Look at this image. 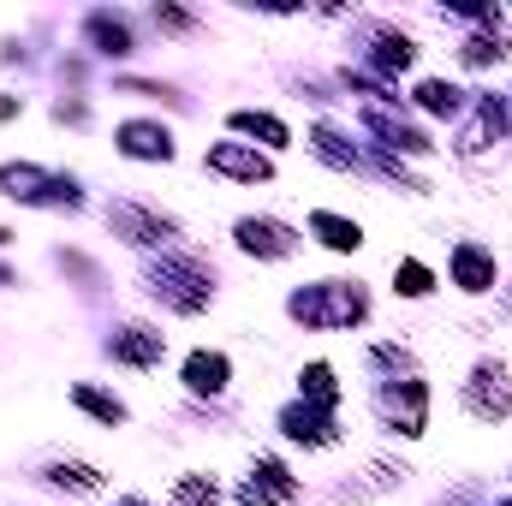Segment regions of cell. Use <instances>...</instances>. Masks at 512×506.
I'll use <instances>...</instances> for the list:
<instances>
[{
    "label": "cell",
    "mask_w": 512,
    "mask_h": 506,
    "mask_svg": "<svg viewBox=\"0 0 512 506\" xmlns=\"http://www.w3.org/2000/svg\"><path fill=\"white\" fill-rule=\"evenodd\" d=\"M114 137H120V149L131 161H173V131L155 126V120H126Z\"/></svg>",
    "instance_id": "cell-5"
},
{
    "label": "cell",
    "mask_w": 512,
    "mask_h": 506,
    "mask_svg": "<svg viewBox=\"0 0 512 506\" xmlns=\"http://www.w3.org/2000/svg\"><path fill=\"white\" fill-rule=\"evenodd\" d=\"M108 221H114V227L126 233L131 245H155V239H167V233H173V221H167V215H149V209H126V203H120V209H114Z\"/></svg>",
    "instance_id": "cell-11"
},
{
    "label": "cell",
    "mask_w": 512,
    "mask_h": 506,
    "mask_svg": "<svg viewBox=\"0 0 512 506\" xmlns=\"http://www.w3.org/2000/svg\"><path fill=\"white\" fill-rule=\"evenodd\" d=\"M292 495H298V483H292L274 459H262L251 471V483L239 489V506H280V501H292Z\"/></svg>",
    "instance_id": "cell-6"
},
{
    "label": "cell",
    "mask_w": 512,
    "mask_h": 506,
    "mask_svg": "<svg viewBox=\"0 0 512 506\" xmlns=\"http://www.w3.org/2000/svg\"><path fill=\"white\" fill-rule=\"evenodd\" d=\"M215 483L209 477H179V489H173V506H215Z\"/></svg>",
    "instance_id": "cell-24"
},
{
    "label": "cell",
    "mask_w": 512,
    "mask_h": 506,
    "mask_svg": "<svg viewBox=\"0 0 512 506\" xmlns=\"http://www.w3.org/2000/svg\"><path fill=\"white\" fill-rule=\"evenodd\" d=\"M393 286H399L405 298H423V292L435 286V274H429L423 262H399V268H393Z\"/></svg>",
    "instance_id": "cell-23"
},
{
    "label": "cell",
    "mask_w": 512,
    "mask_h": 506,
    "mask_svg": "<svg viewBox=\"0 0 512 506\" xmlns=\"http://www.w3.org/2000/svg\"><path fill=\"white\" fill-rule=\"evenodd\" d=\"M0 185H12L6 197H24V203H66V209H78V185L72 179H48L42 167H0Z\"/></svg>",
    "instance_id": "cell-3"
},
{
    "label": "cell",
    "mask_w": 512,
    "mask_h": 506,
    "mask_svg": "<svg viewBox=\"0 0 512 506\" xmlns=\"http://www.w3.org/2000/svg\"><path fill=\"white\" fill-rule=\"evenodd\" d=\"M310 233H316L328 251H358V245H364L358 221H340V215H328V209H322V215H310Z\"/></svg>",
    "instance_id": "cell-15"
},
{
    "label": "cell",
    "mask_w": 512,
    "mask_h": 506,
    "mask_svg": "<svg viewBox=\"0 0 512 506\" xmlns=\"http://www.w3.org/2000/svg\"><path fill=\"white\" fill-rule=\"evenodd\" d=\"M376 66H382V72H405V66H411V42H405V36H382V42H376Z\"/></svg>",
    "instance_id": "cell-25"
},
{
    "label": "cell",
    "mask_w": 512,
    "mask_h": 506,
    "mask_svg": "<svg viewBox=\"0 0 512 506\" xmlns=\"http://www.w3.org/2000/svg\"><path fill=\"white\" fill-rule=\"evenodd\" d=\"M507 506H512V501H507Z\"/></svg>",
    "instance_id": "cell-32"
},
{
    "label": "cell",
    "mask_w": 512,
    "mask_h": 506,
    "mask_svg": "<svg viewBox=\"0 0 512 506\" xmlns=\"http://www.w3.org/2000/svg\"><path fill=\"white\" fill-rule=\"evenodd\" d=\"M227 376H233V370H227L221 352H191V358H185V387H191V393H221Z\"/></svg>",
    "instance_id": "cell-14"
},
{
    "label": "cell",
    "mask_w": 512,
    "mask_h": 506,
    "mask_svg": "<svg viewBox=\"0 0 512 506\" xmlns=\"http://www.w3.org/2000/svg\"><path fill=\"white\" fill-rule=\"evenodd\" d=\"M120 364L131 370H149V364H161V334H149V328H126V334H114V346H108Z\"/></svg>",
    "instance_id": "cell-13"
},
{
    "label": "cell",
    "mask_w": 512,
    "mask_h": 506,
    "mask_svg": "<svg viewBox=\"0 0 512 506\" xmlns=\"http://www.w3.org/2000/svg\"><path fill=\"white\" fill-rule=\"evenodd\" d=\"M155 18H161V24H167V30H191V12H173V6H161V12H155Z\"/></svg>",
    "instance_id": "cell-28"
},
{
    "label": "cell",
    "mask_w": 512,
    "mask_h": 506,
    "mask_svg": "<svg viewBox=\"0 0 512 506\" xmlns=\"http://www.w3.org/2000/svg\"><path fill=\"white\" fill-rule=\"evenodd\" d=\"M304 399H310V405H316V411H334V399H340V387H334V370H328V364H310V370H304Z\"/></svg>",
    "instance_id": "cell-19"
},
{
    "label": "cell",
    "mask_w": 512,
    "mask_h": 506,
    "mask_svg": "<svg viewBox=\"0 0 512 506\" xmlns=\"http://www.w3.org/2000/svg\"><path fill=\"white\" fill-rule=\"evenodd\" d=\"M12 114H18V102H12V96H0V120H12Z\"/></svg>",
    "instance_id": "cell-29"
},
{
    "label": "cell",
    "mask_w": 512,
    "mask_h": 506,
    "mask_svg": "<svg viewBox=\"0 0 512 506\" xmlns=\"http://www.w3.org/2000/svg\"><path fill=\"white\" fill-rule=\"evenodd\" d=\"M423 405H429L423 381H405L399 393H387V417L399 423V435H423Z\"/></svg>",
    "instance_id": "cell-12"
},
{
    "label": "cell",
    "mask_w": 512,
    "mask_h": 506,
    "mask_svg": "<svg viewBox=\"0 0 512 506\" xmlns=\"http://www.w3.org/2000/svg\"><path fill=\"white\" fill-rule=\"evenodd\" d=\"M48 483H60V489H78V495H102V471H96V465H78V459H60V465H48Z\"/></svg>",
    "instance_id": "cell-17"
},
{
    "label": "cell",
    "mask_w": 512,
    "mask_h": 506,
    "mask_svg": "<svg viewBox=\"0 0 512 506\" xmlns=\"http://www.w3.org/2000/svg\"><path fill=\"white\" fill-rule=\"evenodd\" d=\"M233 131H245V137H262L268 149H286V143H292V131L280 126L274 114H256V108H239V114H233Z\"/></svg>",
    "instance_id": "cell-16"
},
{
    "label": "cell",
    "mask_w": 512,
    "mask_h": 506,
    "mask_svg": "<svg viewBox=\"0 0 512 506\" xmlns=\"http://www.w3.org/2000/svg\"><path fill=\"white\" fill-rule=\"evenodd\" d=\"M209 167L227 173V179H245V185L268 179V161H262L256 149H245V143H215V149H209Z\"/></svg>",
    "instance_id": "cell-7"
},
{
    "label": "cell",
    "mask_w": 512,
    "mask_h": 506,
    "mask_svg": "<svg viewBox=\"0 0 512 506\" xmlns=\"http://www.w3.org/2000/svg\"><path fill=\"white\" fill-rule=\"evenodd\" d=\"M292 316L298 322H310V328H334V322H358L364 316V292H352V286H310V292H298L292 298Z\"/></svg>",
    "instance_id": "cell-2"
},
{
    "label": "cell",
    "mask_w": 512,
    "mask_h": 506,
    "mask_svg": "<svg viewBox=\"0 0 512 506\" xmlns=\"http://www.w3.org/2000/svg\"><path fill=\"white\" fill-rule=\"evenodd\" d=\"M239 245H245L251 256H286L298 239H292L280 221H256V215H245V221H239Z\"/></svg>",
    "instance_id": "cell-9"
},
{
    "label": "cell",
    "mask_w": 512,
    "mask_h": 506,
    "mask_svg": "<svg viewBox=\"0 0 512 506\" xmlns=\"http://www.w3.org/2000/svg\"><path fill=\"white\" fill-rule=\"evenodd\" d=\"M149 292L167 298L173 310L197 316V310L209 304V268H197V262H185V256H167V262L149 268Z\"/></svg>",
    "instance_id": "cell-1"
},
{
    "label": "cell",
    "mask_w": 512,
    "mask_h": 506,
    "mask_svg": "<svg viewBox=\"0 0 512 506\" xmlns=\"http://www.w3.org/2000/svg\"><path fill=\"white\" fill-rule=\"evenodd\" d=\"M453 280L465 292H489L495 286V256L483 251V245H453Z\"/></svg>",
    "instance_id": "cell-8"
},
{
    "label": "cell",
    "mask_w": 512,
    "mask_h": 506,
    "mask_svg": "<svg viewBox=\"0 0 512 506\" xmlns=\"http://www.w3.org/2000/svg\"><path fill=\"white\" fill-rule=\"evenodd\" d=\"M370 126L382 131L387 143H399V149H411V155H423V149H429V137H423V131H411V126H393L387 114H370Z\"/></svg>",
    "instance_id": "cell-21"
},
{
    "label": "cell",
    "mask_w": 512,
    "mask_h": 506,
    "mask_svg": "<svg viewBox=\"0 0 512 506\" xmlns=\"http://www.w3.org/2000/svg\"><path fill=\"white\" fill-rule=\"evenodd\" d=\"M0 239H6V233H0Z\"/></svg>",
    "instance_id": "cell-31"
},
{
    "label": "cell",
    "mask_w": 512,
    "mask_h": 506,
    "mask_svg": "<svg viewBox=\"0 0 512 506\" xmlns=\"http://www.w3.org/2000/svg\"><path fill=\"white\" fill-rule=\"evenodd\" d=\"M316 155H322L328 167H352V149H346V143H340V137H334L328 126L316 131Z\"/></svg>",
    "instance_id": "cell-26"
},
{
    "label": "cell",
    "mask_w": 512,
    "mask_h": 506,
    "mask_svg": "<svg viewBox=\"0 0 512 506\" xmlns=\"http://www.w3.org/2000/svg\"><path fill=\"white\" fill-rule=\"evenodd\" d=\"M417 102H423L429 114H459V90H453V84H441V78H429V84L417 90Z\"/></svg>",
    "instance_id": "cell-22"
},
{
    "label": "cell",
    "mask_w": 512,
    "mask_h": 506,
    "mask_svg": "<svg viewBox=\"0 0 512 506\" xmlns=\"http://www.w3.org/2000/svg\"><path fill=\"white\" fill-rule=\"evenodd\" d=\"M280 429H286L292 441H304V447H328V441H334V423H328V411H310V405H292V411H280Z\"/></svg>",
    "instance_id": "cell-10"
},
{
    "label": "cell",
    "mask_w": 512,
    "mask_h": 506,
    "mask_svg": "<svg viewBox=\"0 0 512 506\" xmlns=\"http://www.w3.org/2000/svg\"><path fill=\"white\" fill-rule=\"evenodd\" d=\"M90 36H96L102 54H131V30H126V18H114V12H96L90 18Z\"/></svg>",
    "instance_id": "cell-18"
},
{
    "label": "cell",
    "mask_w": 512,
    "mask_h": 506,
    "mask_svg": "<svg viewBox=\"0 0 512 506\" xmlns=\"http://www.w3.org/2000/svg\"><path fill=\"white\" fill-rule=\"evenodd\" d=\"M120 506H143V501H120Z\"/></svg>",
    "instance_id": "cell-30"
},
{
    "label": "cell",
    "mask_w": 512,
    "mask_h": 506,
    "mask_svg": "<svg viewBox=\"0 0 512 506\" xmlns=\"http://www.w3.org/2000/svg\"><path fill=\"white\" fill-rule=\"evenodd\" d=\"M501 54H507L501 36H471V42H465V60H471V66H489V60H501Z\"/></svg>",
    "instance_id": "cell-27"
},
{
    "label": "cell",
    "mask_w": 512,
    "mask_h": 506,
    "mask_svg": "<svg viewBox=\"0 0 512 506\" xmlns=\"http://www.w3.org/2000/svg\"><path fill=\"white\" fill-rule=\"evenodd\" d=\"M465 405H471L477 417H507L512 411V376L501 364H483V370L471 376V387H465Z\"/></svg>",
    "instance_id": "cell-4"
},
{
    "label": "cell",
    "mask_w": 512,
    "mask_h": 506,
    "mask_svg": "<svg viewBox=\"0 0 512 506\" xmlns=\"http://www.w3.org/2000/svg\"><path fill=\"white\" fill-rule=\"evenodd\" d=\"M72 399H78L90 417H102V423H126V405H120V399H108V393H96V387H84V381L72 387Z\"/></svg>",
    "instance_id": "cell-20"
}]
</instances>
